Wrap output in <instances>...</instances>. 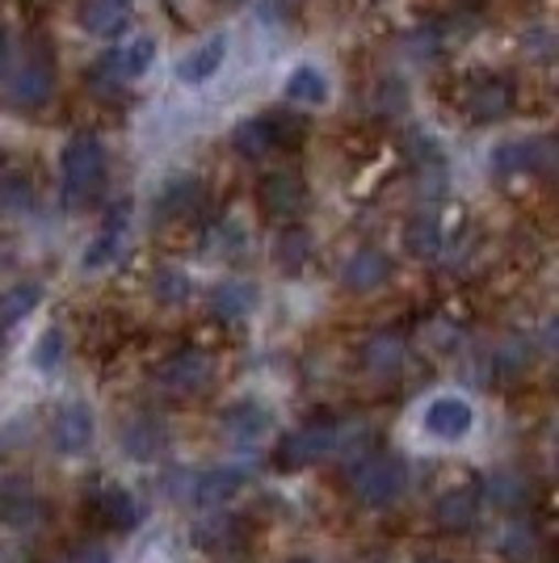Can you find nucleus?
Segmentation results:
<instances>
[{"mask_svg": "<svg viewBox=\"0 0 559 563\" xmlns=\"http://www.w3.org/2000/svg\"><path fill=\"white\" fill-rule=\"evenodd\" d=\"M106 173H110L106 143L97 140L94 131L72 135L64 156H59V194H64V207L68 211H85L97 194H101V186H106Z\"/></svg>", "mask_w": 559, "mask_h": 563, "instance_id": "obj_1", "label": "nucleus"}, {"mask_svg": "<svg viewBox=\"0 0 559 563\" xmlns=\"http://www.w3.org/2000/svg\"><path fill=\"white\" fill-rule=\"evenodd\" d=\"M4 106L18 114L43 110L55 93V51L47 43H30L18 64L4 68Z\"/></svg>", "mask_w": 559, "mask_h": 563, "instance_id": "obj_2", "label": "nucleus"}, {"mask_svg": "<svg viewBox=\"0 0 559 563\" xmlns=\"http://www.w3.org/2000/svg\"><path fill=\"white\" fill-rule=\"evenodd\" d=\"M404 484H408V471H404V459L387 454V450H366L362 459L350 463V488L362 505L371 509H383L404 496Z\"/></svg>", "mask_w": 559, "mask_h": 563, "instance_id": "obj_3", "label": "nucleus"}, {"mask_svg": "<svg viewBox=\"0 0 559 563\" xmlns=\"http://www.w3.org/2000/svg\"><path fill=\"white\" fill-rule=\"evenodd\" d=\"M513 101H517V89L505 71H475L467 76L463 85V114L475 122V126H492V122H505L513 114Z\"/></svg>", "mask_w": 559, "mask_h": 563, "instance_id": "obj_4", "label": "nucleus"}, {"mask_svg": "<svg viewBox=\"0 0 559 563\" xmlns=\"http://www.w3.org/2000/svg\"><path fill=\"white\" fill-rule=\"evenodd\" d=\"M210 378H215V362L202 350H177L173 357H164L161 371H156L161 391H168V396L177 399L202 396L210 387Z\"/></svg>", "mask_w": 559, "mask_h": 563, "instance_id": "obj_5", "label": "nucleus"}, {"mask_svg": "<svg viewBox=\"0 0 559 563\" xmlns=\"http://www.w3.org/2000/svg\"><path fill=\"white\" fill-rule=\"evenodd\" d=\"M85 509L101 521V526H110V530H135L140 526V500H135V493L131 488H122V484H114V479H94L89 488H85Z\"/></svg>", "mask_w": 559, "mask_h": 563, "instance_id": "obj_6", "label": "nucleus"}, {"mask_svg": "<svg viewBox=\"0 0 559 563\" xmlns=\"http://www.w3.org/2000/svg\"><path fill=\"white\" fill-rule=\"evenodd\" d=\"M551 168H556V143H551V135L509 140L492 152V173H496V177H522V173L547 177Z\"/></svg>", "mask_w": 559, "mask_h": 563, "instance_id": "obj_7", "label": "nucleus"}, {"mask_svg": "<svg viewBox=\"0 0 559 563\" xmlns=\"http://www.w3.org/2000/svg\"><path fill=\"white\" fill-rule=\"evenodd\" d=\"M332 454V421H311L295 433H286L274 450V467L278 471H304Z\"/></svg>", "mask_w": 559, "mask_h": 563, "instance_id": "obj_8", "label": "nucleus"}, {"mask_svg": "<svg viewBox=\"0 0 559 563\" xmlns=\"http://www.w3.org/2000/svg\"><path fill=\"white\" fill-rule=\"evenodd\" d=\"M256 202L261 211L274 214V219H299L307 211V181L291 168L278 173H265L261 186H256Z\"/></svg>", "mask_w": 559, "mask_h": 563, "instance_id": "obj_9", "label": "nucleus"}, {"mask_svg": "<svg viewBox=\"0 0 559 563\" xmlns=\"http://www.w3.org/2000/svg\"><path fill=\"white\" fill-rule=\"evenodd\" d=\"M420 424H425V433H429V438H438V442H459V438L471 433L475 412H471V404H467V399L438 396V399H429V404H425Z\"/></svg>", "mask_w": 559, "mask_h": 563, "instance_id": "obj_10", "label": "nucleus"}, {"mask_svg": "<svg viewBox=\"0 0 559 563\" xmlns=\"http://www.w3.org/2000/svg\"><path fill=\"white\" fill-rule=\"evenodd\" d=\"M127 223H131V202L122 198V202H114L110 211H106V219H101V228H97V235L89 240V249H85V257H80V265L85 269H106L110 261L122 253V240H127Z\"/></svg>", "mask_w": 559, "mask_h": 563, "instance_id": "obj_11", "label": "nucleus"}, {"mask_svg": "<svg viewBox=\"0 0 559 563\" xmlns=\"http://www.w3.org/2000/svg\"><path fill=\"white\" fill-rule=\"evenodd\" d=\"M387 278H392V257H387L383 249H358V253H350L346 265H341V286H346L350 295H371V290H379Z\"/></svg>", "mask_w": 559, "mask_h": 563, "instance_id": "obj_12", "label": "nucleus"}, {"mask_svg": "<svg viewBox=\"0 0 559 563\" xmlns=\"http://www.w3.org/2000/svg\"><path fill=\"white\" fill-rule=\"evenodd\" d=\"M51 438H55V450L59 454H85L89 442H94V412H89V404H80V399H72L64 404L59 412H55V429H51Z\"/></svg>", "mask_w": 559, "mask_h": 563, "instance_id": "obj_13", "label": "nucleus"}, {"mask_svg": "<svg viewBox=\"0 0 559 563\" xmlns=\"http://www.w3.org/2000/svg\"><path fill=\"white\" fill-rule=\"evenodd\" d=\"M194 542L207 551V555H232L249 542V526L235 514H210L194 526Z\"/></svg>", "mask_w": 559, "mask_h": 563, "instance_id": "obj_14", "label": "nucleus"}, {"mask_svg": "<svg viewBox=\"0 0 559 563\" xmlns=\"http://www.w3.org/2000/svg\"><path fill=\"white\" fill-rule=\"evenodd\" d=\"M270 424H274L270 408L256 404V399H240V404H232V408L223 412V433L232 438L235 446H256V442L270 433Z\"/></svg>", "mask_w": 559, "mask_h": 563, "instance_id": "obj_15", "label": "nucleus"}, {"mask_svg": "<svg viewBox=\"0 0 559 563\" xmlns=\"http://www.w3.org/2000/svg\"><path fill=\"white\" fill-rule=\"evenodd\" d=\"M152 64H156V38L152 34H131V38H122V47L101 59V68H110L118 80H140Z\"/></svg>", "mask_w": 559, "mask_h": 563, "instance_id": "obj_16", "label": "nucleus"}, {"mask_svg": "<svg viewBox=\"0 0 559 563\" xmlns=\"http://www.w3.org/2000/svg\"><path fill=\"white\" fill-rule=\"evenodd\" d=\"M118 442H122V450H127L135 463H147V459H156V454L168 446V429H164L156 417H131V421L122 424Z\"/></svg>", "mask_w": 559, "mask_h": 563, "instance_id": "obj_17", "label": "nucleus"}, {"mask_svg": "<svg viewBox=\"0 0 559 563\" xmlns=\"http://www.w3.org/2000/svg\"><path fill=\"white\" fill-rule=\"evenodd\" d=\"M256 307V286L253 282H219L215 290H210V316L215 320H228V324H240L244 316H253Z\"/></svg>", "mask_w": 559, "mask_h": 563, "instance_id": "obj_18", "label": "nucleus"}, {"mask_svg": "<svg viewBox=\"0 0 559 563\" xmlns=\"http://www.w3.org/2000/svg\"><path fill=\"white\" fill-rule=\"evenodd\" d=\"M202 207V181L198 177H173L156 198V219L173 223V219H189Z\"/></svg>", "mask_w": 559, "mask_h": 563, "instance_id": "obj_19", "label": "nucleus"}, {"mask_svg": "<svg viewBox=\"0 0 559 563\" xmlns=\"http://www.w3.org/2000/svg\"><path fill=\"white\" fill-rule=\"evenodd\" d=\"M434 517H438V530H446V534H467V530L475 526V517H480V493H475V488H454V493H446L442 500H438Z\"/></svg>", "mask_w": 559, "mask_h": 563, "instance_id": "obj_20", "label": "nucleus"}, {"mask_svg": "<svg viewBox=\"0 0 559 563\" xmlns=\"http://www.w3.org/2000/svg\"><path fill=\"white\" fill-rule=\"evenodd\" d=\"M223 59H228V38L223 34H215L207 43H198V47L182 55V64H177V80H186V85H202L210 80L215 71L223 68Z\"/></svg>", "mask_w": 559, "mask_h": 563, "instance_id": "obj_21", "label": "nucleus"}, {"mask_svg": "<svg viewBox=\"0 0 559 563\" xmlns=\"http://www.w3.org/2000/svg\"><path fill=\"white\" fill-rule=\"evenodd\" d=\"M232 147L244 161H265V156H274V152H278V135H274V126H270V114L235 122Z\"/></svg>", "mask_w": 559, "mask_h": 563, "instance_id": "obj_22", "label": "nucleus"}, {"mask_svg": "<svg viewBox=\"0 0 559 563\" xmlns=\"http://www.w3.org/2000/svg\"><path fill=\"white\" fill-rule=\"evenodd\" d=\"M404 357H408V350H404V336L399 332H374L371 341L362 345V366L379 378L396 375L399 366H404Z\"/></svg>", "mask_w": 559, "mask_h": 563, "instance_id": "obj_23", "label": "nucleus"}, {"mask_svg": "<svg viewBox=\"0 0 559 563\" xmlns=\"http://www.w3.org/2000/svg\"><path fill=\"white\" fill-rule=\"evenodd\" d=\"M530 479L526 475H517V471H496L489 475V484H484V500H489L492 509H505V514H517V509H526L530 505Z\"/></svg>", "mask_w": 559, "mask_h": 563, "instance_id": "obj_24", "label": "nucleus"}, {"mask_svg": "<svg viewBox=\"0 0 559 563\" xmlns=\"http://www.w3.org/2000/svg\"><path fill=\"white\" fill-rule=\"evenodd\" d=\"M282 97L291 106H320V101H328V76L316 64H299V68L286 76Z\"/></svg>", "mask_w": 559, "mask_h": 563, "instance_id": "obj_25", "label": "nucleus"}, {"mask_svg": "<svg viewBox=\"0 0 559 563\" xmlns=\"http://www.w3.org/2000/svg\"><path fill=\"white\" fill-rule=\"evenodd\" d=\"M34 207V181L22 168H0V219H18Z\"/></svg>", "mask_w": 559, "mask_h": 563, "instance_id": "obj_26", "label": "nucleus"}, {"mask_svg": "<svg viewBox=\"0 0 559 563\" xmlns=\"http://www.w3.org/2000/svg\"><path fill=\"white\" fill-rule=\"evenodd\" d=\"M404 244L413 257H434L442 249V219L438 211H417L404 228Z\"/></svg>", "mask_w": 559, "mask_h": 563, "instance_id": "obj_27", "label": "nucleus"}, {"mask_svg": "<svg viewBox=\"0 0 559 563\" xmlns=\"http://www.w3.org/2000/svg\"><path fill=\"white\" fill-rule=\"evenodd\" d=\"M39 303H43V286H39V282H18V286H9V290L0 295V329L22 324Z\"/></svg>", "mask_w": 559, "mask_h": 563, "instance_id": "obj_28", "label": "nucleus"}, {"mask_svg": "<svg viewBox=\"0 0 559 563\" xmlns=\"http://www.w3.org/2000/svg\"><path fill=\"white\" fill-rule=\"evenodd\" d=\"M22 514H39V500L30 496L22 475L0 471V521H22Z\"/></svg>", "mask_w": 559, "mask_h": 563, "instance_id": "obj_29", "label": "nucleus"}, {"mask_svg": "<svg viewBox=\"0 0 559 563\" xmlns=\"http://www.w3.org/2000/svg\"><path fill=\"white\" fill-rule=\"evenodd\" d=\"M240 484H244V471L240 467H215V471L194 475V496H198L202 505H219V500H228Z\"/></svg>", "mask_w": 559, "mask_h": 563, "instance_id": "obj_30", "label": "nucleus"}, {"mask_svg": "<svg viewBox=\"0 0 559 563\" xmlns=\"http://www.w3.org/2000/svg\"><path fill=\"white\" fill-rule=\"evenodd\" d=\"M501 551H505V560L513 563H530L542 551V534H538L535 521H513L509 530L501 534Z\"/></svg>", "mask_w": 559, "mask_h": 563, "instance_id": "obj_31", "label": "nucleus"}, {"mask_svg": "<svg viewBox=\"0 0 559 563\" xmlns=\"http://www.w3.org/2000/svg\"><path fill=\"white\" fill-rule=\"evenodd\" d=\"M274 261L286 274H299L307 261H311V235L304 228H286V232L274 240Z\"/></svg>", "mask_w": 559, "mask_h": 563, "instance_id": "obj_32", "label": "nucleus"}, {"mask_svg": "<svg viewBox=\"0 0 559 563\" xmlns=\"http://www.w3.org/2000/svg\"><path fill=\"white\" fill-rule=\"evenodd\" d=\"M127 13H131V4H118V0H89L85 9H80V22L89 34H118L122 22H127Z\"/></svg>", "mask_w": 559, "mask_h": 563, "instance_id": "obj_33", "label": "nucleus"}, {"mask_svg": "<svg viewBox=\"0 0 559 563\" xmlns=\"http://www.w3.org/2000/svg\"><path fill=\"white\" fill-rule=\"evenodd\" d=\"M404 152H408V161H413L417 168L442 165V152H438V143L429 140V135H420V131H408V140H404Z\"/></svg>", "mask_w": 559, "mask_h": 563, "instance_id": "obj_34", "label": "nucleus"}, {"mask_svg": "<svg viewBox=\"0 0 559 563\" xmlns=\"http://www.w3.org/2000/svg\"><path fill=\"white\" fill-rule=\"evenodd\" d=\"M156 299L161 303H182L189 295V278L182 274V269H156Z\"/></svg>", "mask_w": 559, "mask_h": 563, "instance_id": "obj_35", "label": "nucleus"}, {"mask_svg": "<svg viewBox=\"0 0 559 563\" xmlns=\"http://www.w3.org/2000/svg\"><path fill=\"white\" fill-rule=\"evenodd\" d=\"M374 114L383 118L404 114V85L399 80H379V89H374Z\"/></svg>", "mask_w": 559, "mask_h": 563, "instance_id": "obj_36", "label": "nucleus"}, {"mask_svg": "<svg viewBox=\"0 0 559 563\" xmlns=\"http://www.w3.org/2000/svg\"><path fill=\"white\" fill-rule=\"evenodd\" d=\"M64 362V332L59 329H47L39 336V350H34V366L39 371H55Z\"/></svg>", "mask_w": 559, "mask_h": 563, "instance_id": "obj_37", "label": "nucleus"}, {"mask_svg": "<svg viewBox=\"0 0 559 563\" xmlns=\"http://www.w3.org/2000/svg\"><path fill=\"white\" fill-rule=\"evenodd\" d=\"M270 126H274V135H278V147H295V143H304L307 135V122L299 114H270Z\"/></svg>", "mask_w": 559, "mask_h": 563, "instance_id": "obj_38", "label": "nucleus"}, {"mask_svg": "<svg viewBox=\"0 0 559 563\" xmlns=\"http://www.w3.org/2000/svg\"><path fill=\"white\" fill-rule=\"evenodd\" d=\"M64 560L68 563H110V551H106V542L101 539H80L72 551H64Z\"/></svg>", "mask_w": 559, "mask_h": 563, "instance_id": "obj_39", "label": "nucleus"}, {"mask_svg": "<svg viewBox=\"0 0 559 563\" xmlns=\"http://www.w3.org/2000/svg\"><path fill=\"white\" fill-rule=\"evenodd\" d=\"M530 362V345H522V341H505L501 350H496V366L501 371H522Z\"/></svg>", "mask_w": 559, "mask_h": 563, "instance_id": "obj_40", "label": "nucleus"}, {"mask_svg": "<svg viewBox=\"0 0 559 563\" xmlns=\"http://www.w3.org/2000/svg\"><path fill=\"white\" fill-rule=\"evenodd\" d=\"M4 68H9V47L0 43V76H4Z\"/></svg>", "mask_w": 559, "mask_h": 563, "instance_id": "obj_41", "label": "nucleus"}, {"mask_svg": "<svg viewBox=\"0 0 559 563\" xmlns=\"http://www.w3.org/2000/svg\"><path fill=\"white\" fill-rule=\"evenodd\" d=\"M0 350H4V329H0Z\"/></svg>", "mask_w": 559, "mask_h": 563, "instance_id": "obj_42", "label": "nucleus"}, {"mask_svg": "<svg viewBox=\"0 0 559 563\" xmlns=\"http://www.w3.org/2000/svg\"><path fill=\"white\" fill-rule=\"evenodd\" d=\"M291 563H316V560H291Z\"/></svg>", "mask_w": 559, "mask_h": 563, "instance_id": "obj_43", "label": "nucleus"}, {"mask_svg": "<svg viewBox=\"0 0 559 563\" xmlns=\"http://www.w3.org/2000/svg\"><path fill=\"white\" fill-rule=\"evenodd\" d=\"M118 4H131V0H118Z\"/></svg>", "mask_w": 559, "mask_h": 563, "instance_id": "obj_44", "label": "nucleus"}, {"mask_svg": "<svg viewBox=\"0 0 559 563\" xmlns=\"http://www.w3.org/2000/svg\"><path fill=\"white\" fill-rule=\"evenodd\" d=\"M232 4H244V0H232Z\"/></svg>", "mask_w": 559, "mask_h": 563, "instance_id": "obj_45", "label": "nucleus"}, {"mask_svg": "<svg viewBox=\"0 0 559 563\" xmlns=\"http://www.w3.org/2000/svg\"><path fill=\"white\" fill-rule=\"evenodd\" d=\"M55 563H68V560H55Z\"/></svg>", "mask_w": 559, "mask_h": 563, "instance_id": "obj_46", "label": "nucleus"}]
</instances>
